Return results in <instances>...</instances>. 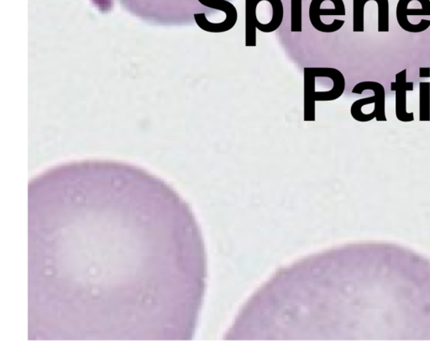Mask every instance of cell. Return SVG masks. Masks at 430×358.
Listing matches in <instances>:
<instances>
[{
	"instance_id": "obj_1",
	"label": "cell",
	"mask_w": 430,
	"mask_h": 358,
	"mask_svg": "<svg viewBox=\"0 0 430 358\" xmlns=\"http://www.w3.org/2000/svg\"><path fill=\"white\" fill-rule=\"evenodd\" d=\"M30 341H188L205 243L168 184L114 160L56 165L28 186Z\"/></svg>"
},
{
	"instance_id": "obj_2",
	"label": "cell",
	"mask_w": 430,
	"mask_h": 358,
	"mask_svg": "<svg viewBox=\"0 0 430 358\" xmlns=\"http://www.w3.org/2000/svg\"><path fill=\"white\" fill-rule=\"evenodd\" d=\"M260 310L274 340H430V260L389 243L334 248L278 271Z\"/></svg>"
},
{
	"instance_id": "obj_3",
	"label": "cell",
	"mask_w": 430,
	"mask_h": 358,
	"mask_svg": "<svg viewBox=\"0 0 430 358\" xmlns=\"http://www.w3.org/2000/svg\"><path fill=\"white\" fill-rule=\"evenodd\" d=\"M409 16H430V0H399L396 10L398 23L403 31L410 33H421L428 29L430 21L421 20L414 25Z\"/></svg>"
},
{
	"instance_id": "obj_4",
	"label": "cell",
	"mask_w": 430,
	"mask_h": 358,
	"mask_svg": "<svg viewBox=\"0 0 430 358\" xmlns=\"http://www.w3.org/2000/svg\"><path fill=\"white\" fill-rule=\"evenodd\" d=\"M201 5L209 7L210 9L222 11L226 14V19L220 23H212L205 16V14H195L194 20L196 24L203 31L210 33H224L231 31L236 25L238 13L237 10L231 2L226 0H199Z\"/></svg>"
},
{
	"instance_id": "obj_5",
	"label": "cell",
	"mask_w": 430,
	"mask_h": 358,
	"mask_svg": "<svg viewBox=\"0 0 430 358\" xmlns=\"http://www.w3.org/2000/svg\"><path fill=\"white\" fill-rule=\"evenodd\" d=\"M367 90H371V91L374 93V96L365 97V99L354 102L352 108H350V114L353 116L357 114L364 106L375 104L372 112L373 115H375L376 121H387L386 108H385V95H386V94H385L384 86L376 82H361L360 84L354 86L352 93L362 94L364 91H367Z\"/></svg>"
},
{
	"instance_id": "obj_6",
	"label": "cell",
	"mask_w": 430,
	"mask_h": 358,
	"mask_svg": "<svg viewBox=\"0 0 430 358\" xmlns=\"http://www.w3.org/2000/svg\"><path fill=\"white\" fill-rule=\"evenodd\" d=\"M321 0H312L309 6V21L313 27L317 31L323 33H334L339 31L345 25V21L335 20L333 23L326 24L321 20L322 16H345L346 8H329L322 9Z\"/></svg>"
},
{
	"instance_id": "obj_7",
	"label": "cell",
	"mask_w": 430,
	"mask_h": 358,
	"mask_svg": "<svg viewBox=\"0 0 430 358\" xmlns=\"http://www.w3.org/2000/svg\"><path fill=\"white\" fill-rule=\"evenodd\" d=\"M396 81L391 82V90L396 93V117L401 122H412L414 120L413 112L407 110V93L414 91V82H407V69L396 74Z\"/></svg>"
},
{
	"instance_id": "obj_8",
	"label": "cell",
	"mask_w": 430,
	"mask_h": 358,
	"mask_svg": "<svg viewBox=\"0 0 430 358\" xmlns=\"http://www.w3.org/2000/svg\"><path fill=\"white\" fill-rule=\"evenodd\" d=\"M263 1L269 2L273 9V17L269 23L262 24L258 20L256 21V27L263 33H271L280 27L282 21H284V10L282 0H256V3L259 5Z\"/></svg>"
},
{
	"instance_id": "obj_9",
	"label": "cell",
	"mask_w": 430,
	"mask_h": 358,
	"mask_svg": "<svg viewBox=\"0 0 430 358\" xmlns=\"http://www.w3.org/2000/svg\"><path fill=\"white\" fill-rule=\"evenodd\" d=\"M258 3L256 0H246V46L256 47V21L258 20Z\"/></svg>"
},
{
	"instance_id": "obj_10",
	"label": "cell",
	"mask_w": 430,
	"mask_h": 358,
	"mask_svg": "<svg viewBox=\"0 0 430 358\" xmlns=\"http://www.w3.org/2000/svg\"><path fill=\"white\" fill-rule=\"evenodd\" d=\"M420 120L421 122L430 121V82H421L420 84Z\"/></svg>"
},
{
	"instance_id": "obj_11",
	"label": "cell",
	"mask_w": 430,
	"mask_h": 358,
	"mask_svg": "<svg viewBox=\"0 0 430 358\" xmlns=\"http://www.w3.org/2000/svg\"><path fill=\"white\" fill-rule=\"evenodd\" d=\"M370 1H375L377 3L378 32H389V2L388 0H370Z\"/></svg>"
},
{
	"instance_id": "obj_12",
	"label": "cell",
	"mask_w": 430,
	"mask_h": 358,
	"mask_svg": "<svg viewBox=\"0 0 430 358\" xmlns=\"http://www.w3.org/2000/svg\"><path fill=\"white\" fill-rule=\"evenodd\" d=\"M368 0H353V32H364L365 6Z\"/></svg>"
},
{
	"instance_id": "obj_13",
	"label": "cell",
	"mask_w": 430,
	"mask_h": 358,
	"mask_svg": "<svg viewBox=\"0 0 430 358\" xmlns=\"http://www.w3.org/2000/svg\"><path fill=\"white\" fill-rule=\"evenodd\" d=\"M303 0H291V32L303 31Z\"/></svg>"
},
{
	"instance_id": "obj_14",
	"label": "cell",
	"mask_w": 430,
	"mask_h": 358,
	"mask_svg": "<svg viewBox=\"0 0 430 358\" xmlns=\"http://www.w3.org/2000/svg\"><path fill=\"white\" fill-rule=\"evenodd\" d=\"M420 77L421 78L430 77V69L429 67H420Z\"/></svg>"
}]
</instances>
